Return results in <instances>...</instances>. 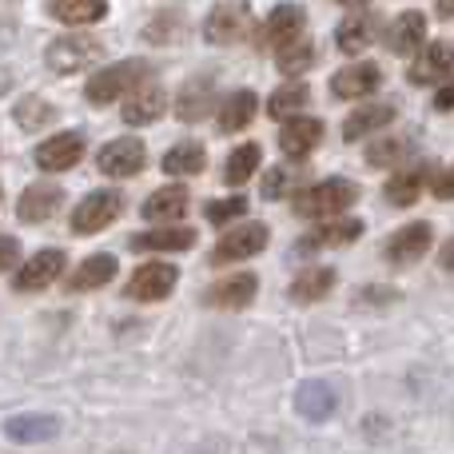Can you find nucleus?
Instances as JSON below:
<instances>
[{
    "instance_id": "obj_46",
    "label": "nucleus",
    "mask_w": 454,
    "mask_h": 454,
    "mask_svg": "<svg viewBox=\"0 0 454 454\" xmlns=\"http://www.w3.org/2000/svg\"><path fill=\"white\" fill-rule=\"evenodd\" d=\"M439 267H442V271H454V239L439 251Z\"/></svg>"
},
{
    "instance_id": "obj_29",
    "label": "nucleus",
    "mask_w": 454,
    "mask_h": 454,
    "mask_svg": "<svg viewBox=\"0 0 454 454\" xmlns=\"http://www.w3.org/2000/svg\"><path fill=\"white\" fill-rule=\"evenodd\" d=\"M307 104H311V88H307V80L291 76L287 84L271 92V100H267V112H271V116H279V120H287V116H295V112H303Z\"/></svg>"
},
{
    "instance_id": "obj_21",
    "label": "nucleus",
    "mask_w": 454,
    "mask_h": 454,
    "mask_svg": "<svg viewBox=\"0 0 454 454\" xmlns=\"http://www.w3.org/2000/svg\"><path fill=\"white\" fill-rule=\"evenodd\" d=\"M423 40H427V16L423 12H403V16H395L391 28H387V48L399 56L423 48Z\"/></svg>"
},
{
    "instance_id": "obj_35",
    "label": "nucleus",
    "mask_w": 454,
    "mask_h": 454,
    "mask_svg": "<svg viewBox=\"0 0 454 454\" xmlns=\"http://www.w3.org/2000/svg\"><path fill=\"white\" fill-rule=\"evenodd\" d=\"M8 439L16 442H40V439H52L56 434V419L48 415H20V419H8Z\"/></svg>"
},
{
    "instance_id": "obj_13",
    "label": "nucleus",
    "mask_w": 454,
    "mask_h": 454,
    "mask_svg": "<svg viewBox=\"0 0 454 454\" xmlns=\"http://www.w3.org/2000/svg\"><path fill=\"white\" fill-rule=\"evenodd\" d=\"M379 84H383V68L363 60V64H351V68L331 76V96H339V100H359V96L375 92Z\"/></svg>"
},
{
    "instance_id": "obj_9",
    "label": "nucleus",
    "mask_w": 454,
    "mask_h": 454,
    "mask_svg": "<svg viewBox=\"0 0 454 454\" xmlns=\"http://www.w3.org/2000/svg\"><path fill=\"white\" fill-rule=\"evenodd\" d=\"M96 164H100L104 176H136L144 164H148V152H144V144L136 140V136H124V140L104 144Z\"/></svg>"
},
{
    "instance_id": "obj_22",
    "label": "nucleus",
    "mask_w": 454,
    "mask_h": 454,
    "mask_svg": "<svg viewBox=\"0 0 454 454\" xmlns=\"http://www.w3.org/2000/svg\"><path fill=\"white\" fill-rule=\"evenodd\" d=\"M188 247H196V231H192V227H180V223L132 235V251H188Z\"/></svg>"
},
{
    "instance_id": "obj_18",
    "label": "nucleus",
    "mask_w": 454,
    "mask_h": 454,
    "mask_svg": "<svg viewBox=\"0 0 454 454\" xmlns=\"http://www.w3.org/2000/svg\"><path fill=\"white\" fill-rule=\"evenodd\" d=\"M160 112H164V88L144 80V84L132 88V96H128L124 108H120V116H124V124L140 128V124H152Z\"/></svg>"
},
{
    "instance_id": "obj_31",
    "label": "nucleus",
    "mask_w": 454,
    "mask_h": 454,
    "mask_svg": "<svg viewBox=\"0 0 454 454\" xmlns=\"http://www.w3.org/2000/svg\"><path fill=\"white\" fill-rule=\"evenodd\" d=\"M204 164H207V152H204V144H196V140L176 144V148L164 156V172L168 176H200L204 172Z\"/></svg>"
},
{
    "instance_id": "obj_23",
    "label": "nucleus",
    "mask_w": 454,
    "mask_h": 454,
    "mask_svg": "<svg viewBox=\"0 0 454 454\" xmlns=\"http://www.w3.org/2000/svg\"><path fill=\"white\" fill-rule=\"evenodd\" d=\"M363 235V223L351 220V215H331V223H323L315 235L303 239V251H319V247H343V243H355Z\"/></svg>"
},
{
    "instance_id": "obj_17",
    "label": "nucleus",
    "mask_w": 454,
    "mask_h": 454,
    "mask_svg": "<svg viewBox=\"0 0 454 454\" xmlns=\"http://www.w3.org/2000/svg\"><path fill=\"white\" fill-rule=\"evenodd\" d=\"M255 291H259V279H255V275H251V271H235V275H227V279L212 283L204 299H207L212 307L235 311V307H247L251 299H255Z\"/></svg>"
},
{
    "instance_id": "obj_5",
    "label": "nucleus",
    "mask_w": 454,
    "mask_h": 454,
    "mask_svg": "<svg viewBox=\"0 0 454 454\" xmlns=\"http://www.w3.org/2000/svg\"><path fill=\"white\" fill-rule=\"evenodd\" d=\"M251 32V12L239 0H223V4L212 8V16L204 20V36L212 44H239Z\"/></svg>"
},
{
    "instance_id": "obj_26",
    "label": "nucleus",
    "mask_w": 454,
    "mask_h": 454,
    "mask_svg": "<svg viewBox=\"0 0 454 454\" xmlns=\"http://www.w3.org/2000/svg\"><path fill=\"white\" fill-rule=\"evenodd\" d=\"M331 287H335V271L331 267H307L291 283V299L295 303H319V299L331 295Z\"/></svg>"
},
{
    "instance_id": "obj_45",
    "label": "nucleus",
    "mask_w": 454,
    "mask_h": 454,
    "mask_svg": "<svg viewBox=\"0 0 454 454\" xmlns=\"http://www.w3.org/2000/svg\"><path fill=\"white\" fill-rule=\"evenodd\" d=\"M367 299H399V291H391V287H367V291H359V303H367Z\"/></svg>"
},
{
    "instance_id": "obj_15",
    "label": "nucleus",
    "mask_w": 454,
    "mask_h": 454,
    "mask_svg": "<svg viewBox=\"0 0 454 454\" xmlns=\"http://www.w3.org/2000/svg\"><path fill=\"white\" fill-rule=\"evenodd\" d=\"M212 100H215V80L196 76L176 96V116H180L184 124H200V120H207V112H212Z\"/></svg>"
},
{
    "instance_id": "obj_40",
    "label": "nucleus",
    "mask_w": 454,
    "mask_h": 454,
    "mask_svg": "<svg viewBox=\"0 0 454 454\" xmlns=\"http://www.w3.org/2000/svg\"><path fill=\"white\" fill-rule=\"evenodd\" d=\"M243 212H247V200H243V196L212 200V204H207V223L223 227V223H231V220H243Z\"/></svg>"
},
{
    "instance_id": "obj_6",
    "label": "nucleus",
    "mask_w": 454,
    "mask_h": 454,
    "mask_svg": "<svg viewBox=\"0 0 454 454\" xmlns=\"http://www.w3.org/2000/svg\"><path fill=\"white\" fill-rule=\"evenodd\" d=\"M303 32H307V12H303V8H299V4H279L263 20V28H259V44L271 48V52H279V48L295 44Z\"/></svg>"
},
{
    "instance_id": "obj_36",
    "label": "nucleus",
    "mask_w": 454,
    "mask_h": 454,
    "mask_svg": "<svg viewBox=\"0 0 454 454\" xmlns=\"http://www.w3.org/2000/svg\"><path fill=\"white\" fill-rule=\"evenodd\" d=\"M184 32H188V20H184L180 12H156L148 20V28H144V40H148V44H172Z\"/></svg>"
},
{
    "instance_id": "obj_48",
    "label": "nucleus",
    "mask_w": 454,
    "mask_h": 454,
    "mask_svg": "<svg viewBox=\"0 0 454 454\" xmlns=\"http://www.w3.org/2000/svg\"><path fill=\"white\" fill-rule=\"evenodd\" d=\"M8 80H12V76H8V68L0 64V92H8Z\"/></svg>"
},
{
    "instance_id": "obj_11",
    "label": "nucleus",
    "mask_w": 454,
    "mask_h": 454,
    "mask_svg": "<svg viewBox=\"0 0 454 454\" xmlns=\"http://www.w3.org/2000/svg\"><path fill=\"white\" fill-rule=\"evenodd\" d=\"M319 140H323V120L299 116V112L287 116V124H283V132H279V148L287 160H307Z\"/></svg>"
},
{
    "instance_id": "obj_16",
    "label": "nucleus",
    "mask_w": 454,
    "mask_h": 454,
    "mask_svg": "<svg viewBox=\"0 0 454 454\" xmlns=\"http://www.w3.org/2000/svg\"><path fill=\"white\" fill-rule=\"evenodd\" d=\"M60 204H64L60 184H32L20 196V204H16V215H20V223H44V220H52Z\"/></svg>"
},
{
    "instance_id": "obj_28",
    "label": "nucleus",
    "mask_w": 454,
    "mask_h": 454,
    "mask_svg": "<svg viewBox=\"0 0 454 454\" xmlns=\"http://www.w3.org/2000/svg\"><path fill=\"white\" fill-rule=\"evenodd\" d=\"M255 108H259L255 92H251V88H239V92H231V96L223 100V108H220V128H223V132H243V128L255 120Z\"/></svg>"
},
{
    "instance_id": "obj_27",
    "label": "nucleus",
    "mask_w": 454,
    "mask_h": 454,
    "mask_svg": "<svg viewBox=\"0 0 454 454\" xmlns=\"http://www.w3.org/2000/svg\"><path fill=\"white\" fill-rule=\"evenodd\" d=\"M371 40H375V16H367V12L347 16V20L335 28V44H339V52H347V56L363 52Z\"/></svg>"
},
{
    "instance_id": "obj_19",
    "label": "nucleus",
    "mask_w": 454,
    "mask_h": 454,
    "mask_svg": "<svg viewBox=\"0 0 454 454\" xmlns=\"http://www.w3.org/2000/svg\"><path fill=\"white\" fill-rule=\"evenodd\" d=\"M188 188L184 184H172V188H160L144 200V220L152 223H176L184 212H188Z\"/></svg>"
},
{
    "instance_id": "obj_3",
    "label": "nucleus",
    "mask_w": 454,
    "mask_h": 454,
    "mask_svg": "<svg viewBox=\"0 0 454 454\" xmlns=\"http://www.w3.org/2000/svg\"><path fill=\"white\" fill-rule=\"evenodd\" d=\"M100 52H104V44L96 36H88V32H68V36L48 44V68L60 72V76H72V72H84Z\"/></svg>"
},
{
    "instance_id": "obj_12",
    "label": "nucleus",
    "mask_w": 454,
    "mask_h": 454,
    "mask_svg": "<svg viewBox=\"0 0 454 454\" xmlns=\"http://www.w3.org/2000/svg\"><path fill=\"white\" fill-rule=\"evenodd\" d=\"M176 287V267L172 263H144L132 271L128 279V295L144 299V303H156V299H168Z\"/></svg>"
},
{
    "instance_id": "obj_25",
    "label": "nucleus",
    "mask_w": 454,
    "mask_h": 454,
    "mask_svg": "<svg viewBox=\"0 0 454 454\" xmlns=\"http://www.w3.org/2000/svg\"><path fill=\"white\" fill-rule=\"evenodd\" d=\"M395 120V104H367V108H359V112H351L347 116V124H343V140H363V136H371V132H379V128H387Z\"/></svg>"
},
{
    "instance_id": "obj_10",
    "label": "nucleus",
    "mask_w": 454,
    "mask_h": 454,
    "mask_svg": "<svg viewBox=\"0 0 454 454\" xmlns=\"http://www.w3.org/2000/svg\"><path fill=\"white\" fill-rule=\"evenodd\" d=\"M80 156H84V136L80 132H56L52 140H44L36 148L40 172H68V168L80 164Z\"/></svg>"
},
{
    "instance_id": "obj_42",
    "label": "nucleus",
    "mask_w": 454,
    "mask_h": 454,
    "mask_svg": "<svg viewBox=\"0 0 454 454\" xmlns=\"http://www.w3.org/2000/svg\"><path fill=\"white\" fill-rule=\"evenodd\" d=\"M16 259H20V243L12 235H0V271H12Z\"/></svg>"
},
{
    "instance_id": "obj_2",
    "label": "nucleus",
    "mask_w": 454,
    "mask_h": 454,
    "mask_svg": "<svg viewBox=\"0 0 454 454\" xmlns=\"http://www.w3.org/2000/svg\"><path fill=\"white\" fill-rule=\"evenodd\" d=\"M144 80H152L148 60H120V64H112V68L96 72V76L88 80L84 96L92 104H112L116 96H128L136 84H144Z\"/></svg>"
},
{
    "instance_id": "obj_30",
    "label": "nucleus",
    "mask_w": 454,
    "mask_h": 454,
    "mask_svg": "<svg viewBox=\"0 0 454 454\" xmlns=\"http://www.w3.org/2000/svg\"><path fill=\"white\" fill-rule=\"evenodd\" d=\"M116 275V259L112 255H92L68 275V291H96Z\"/></svg>"
},
{
    "instance_id": "obj_24",
    "label": "nucleus",
    "mask_w": 454,
    "mask_h": 454,
    "mask_svg": "<svg viewBox=\"0 0 454 454\" xmlns=\"http://www.w3.org/2000/svg\"><path fill=\"white\" fill-rule=\"evenodd\" d=\"M295 407L303 419H315V423H319V419H331L339 411V395H335V387H327V383H303L299 387Z\"/></svg>"
},
{
    "instance_id": "obj_47",
    "label": "nucleus",
    "mask_w": 454,
    "mask_h": 454,
    "mask_svg": "<svg viewBox=\"0 0 454 454\" xmlns=\"http://www.w3.org/2000/svg\"><path fill=\"white\" fill-rule=\"evenodd\" d=\"M434 8H439V16H454V0H434Z\"/></svg>"
},
{
    "instance_id": "obj_4",
    "label": "nucleus",
    "mask_w": 454,
    "mask_h": 454,
    "mask_svg": "<svg viewBox=\"0 0 454 454\" xmlns=\"http://www.w3.org/2000/svg\"><path fill=\"white\" fill-rule=\"evenodd\" d=\"M120 212H124V196H120V192H92V196L72 212V231L76 235L104 231L108 223L120 220Z\"/></svg>"
},
{
    "instance_id": "obj_41",
    "label": "nucleus",
    "mask_w": 454,
    "mask_h": 454,
    "mask_svg": "<svg viewBox=\"0 0 454 454\" xmlns=\"http://www.w3.org/2000/svg\"><path fill=\"white\" fill-rule=\"evenodd\" d=\"M291 184H295V176L283 172V168H275V172H267V176H263V188H259V192H263V200H279L283 192L291 188Z\"/></svg>"
},
{
    "instance_id": "obj_43",
    "label": "nucleus",
    "mask_w": 454,
    "mask_h": 454,
    "mask_svg": "<svg viewBox=\"0 0 454 454\" xmlns=\"http://www.w3.org/2000/svg\"><path fill=\"white\" fill-rule=\"evenodd\" d=\"M431 192H434L439 200H454V164L447 168V172L434 176V180H431Z\"/></svg>"
},
{
    "instance_id": "obj_44",
    "label": "nucleus",
    "mask_w": 454,
    "mask_h": 454,
    "mask_svg": "<svg viewBox=\"0 0 454 454\" xmlns=\"http://www.w3.org/2000/svg\"><path fill=\"white\" fill-rule=\"evenodd\" d=\"M434 108H439V112H450V108H454V80H450V84H442L439 92H434Z\"/></svg>"
},
{
    "instance_id": "obj_20",
    "label": "nucleus",
    "mask_w": 454,
    "mask_h": 454,
    "mask_svg": "<svg viewBox=\"0 0 454 454\" xmlns=\"http://www.w3.org/2000/svg\"><path fill=\"white\" fill-rule=\"evenodd\" d=\"M450 68H454V48L434 40V44H427L423 52H419V60L411 64V84H434V80H442Z\"/></svg>"
},
{
    "instance_id": "obj_39",
    "label": "nucleus",
    "mask_w": 454,
    "mask_h": 454,
    "mask_svg": "<svg viewBox=\"0 0 454 454\" xmlns=\"http://www.w3.org/2000/svg\"><path fill=\"white\" fill-rule=\"evenodd\" d=\"M411 152V140H403V136H391V140H379L367 148V164L371 168H395L403 164V156Z\"/></svg>"
},
{
    "instance_id": "obj_49",
    "label": "nucleus",
    "mask_w": 454,
    "mask_h": 454,
    "mask_svg": "<svg viewBox=\"0 0 454 454\" xmlns=\"http://www.w3.org/2000/svg\"><path fill=\"white\" fill-rule=\"evenodd\" d=\"M339 4H367V0H339Z\"/></svg>"
},
{
    "instance_id": "obj_38",
    "label": "nucleus",
    "mask_w": 454,
    "mask_h": 454,
    "mask_svg": "<svg viewBox=\"0 0 454 454\" xmlns=\"http://www.w3.org/2000/svg\"><path fill=\"white\" fill-rule=\"evenodd\" d=\"M311 64H315V44L307 36H299L295 44L279 48V72L283 76H303Z\"/></svg>"
},
{
    "instance_id": "obj_8",
    "label": "nucleus",
    "mask_w": 454,
    "mask_h": 454,
    "mask_svg": "<svg viewBox=\"0 0 454 454\" xmlns=\"http://www.w3.org/2000/svg\"><path fill=\"white\" fill-rule=\"evenodd\" d=\"M64 251L60 247H48V251H36V255L28 259V263L20 267V271L12 275V291H44L52 279H60L64 271Z\"/></svg>"
},
{
    "instance_id": "obj_7",
    "label": "nucleus",
    "mask_w": 454,
    "mask_h": 454,
    "mask_svg": "<svg viewBox=\"0 0 454 454\" xmlns=\"http://www.w3.org/2000/svg\"><path fill=\"white\" fill-rule=\"evenodd\" d=\"M263 247H267V223H243L215 243L212 263H243V259L259 255Z\"/></svg>"
},
{
    "instance_id": "obj_1",
    "label": "nucleus",
    "mask_w": 454,
    "mask_h": 454,
    "mask_svg": "<svg viewBox=\"0 0 454 454\" xmlns=\"http://www.w3.org/2000/svg\"><path fill=\"white\" fill-rule=\"evenodd\" d=\"M355 200H359V188L351 180H323L295 196V215H303V220H331V215H343Z\"/></svg>"
},
{
    "instance_id": "obj_33",
    "label": "nucleus",
    "mask_w": 454,
    "mask_h": 454,
    "mask_svg": "<svg viewBox=\"0 0 454 454\" xmlns=\"http://www.w3.org/2000/svg\"><path fill=\"white\" fill-rule=\"evenodd\" d=\"M427 184V168H411V172H399L387 180V200H391L395 207H411L419 200V192H423Z\"/></svg>"
},
{
    "instance_id": "obj_34",
    "label": "nucleus",
    "mask_w": 454,
    "mask_h": 454,
    "mask_svg": "<svg viewBox=\"0 0 454 454\" xmlns=\"http://www.w3.org/2000/svg\"><path fill=\"white\" fill-rule=\"evenodd\" d=\"M259 160H263V152H259V144H243V148H235L231 156H227L223 180L231 184V188H243V180H251V176H255Z\"/></svg>"
},
{
    "instance_id": "obj_32",
    "label": "nucleus",
    "mask_w": 454,
    "mask_h": 454,
    "mask_svg": "<svg viewBox=\"0 0 454 454\" xmlns=\"http://www.w3.org/2000/svg\"><path fill=\"white\" fill-rule=\"evenodd\" d=\"M48 12L60 24H96L108 12V0H52Z\"/></svg>"
},
{
    "instance_id": "obj_14",
    "label": "nucleus",
    "mask_w": 454,
    "mask_h": 454,
    "mask_svg": "<svg viewBox=\"0 0 454 454\" xmlns=\"http://www.w3.org/2000/svg\"><path fill=\"white\" fill-rule=\"evenodd\" d=\"M431 251V223H407L403 231H395L387 239V259L395 267H407V263H419V259Z\"/></svg>"
},
{
    "instance_id": "obj_37",
    "label": "nucleus",
    "mask_w": 454,
    "mask_h": 454,
    "mask_svg": "<svg viewBox=\"0 0 454 454\" xmlns=\"http://www.w3.org/2000/svg\"><path fill=\"white\" fill-rule=\"evenodd\" d=\"M16 124L24 128V132H36V128H44V124H52V116H56V108L48 100H40V96H24L20 104H16Z\"/></svg>"
}]
</instances>
